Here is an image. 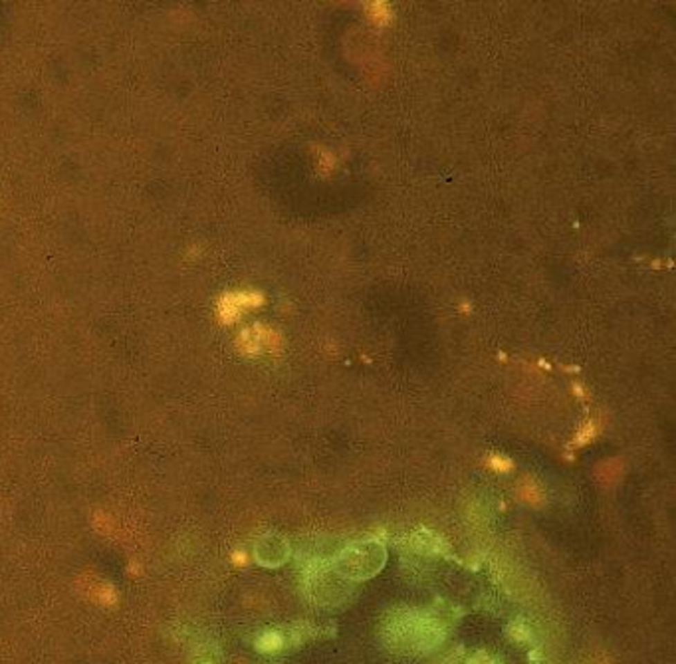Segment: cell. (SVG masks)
Wrapping results in <instances>:
<instances>
[{"label":"cell","instance_id":"6da1fadb","mask_svg":"<svg viewBox=\"0 0 676 664\" xmlns=\"http://www.w3.org/2000/svg\"><path fill=\"white\" fill-rule=\"evenodd\" d=\"M385 549L379 542H357L339 555V573L353 579H367L381 569Z\"/></svg>","mask_w":676,"mask_h":664},{"label":"cell","instance_id":"7a4b0ae2","mask_svg":"<svg viewBox=\"0 0 676 664\" xmlns=\"http://www.w3.org/2000/svg\"><path fill=\"white\" fill-rule=\"evenodd\" d=\"M264 304V295L258 294V292H248V290H242V292H230V294H224L219 299V306H217V313H219V320L222 324H235L236 320H240L246 311L256 310Z\"/></svg>","mask_w":676,"mask_h":664},{"label":"cell","instance_id":"3957f363","mask_svg":"<svg viewBox=\"0 0 676 664\" xmlns=\"http://www.w3.org/2000/svg\"><path fill=\"white\" fill-rule=\"evenodd\" d=\"M280 345L282 338L278 331L262 324L252 325L238 335V347L242 353L258 355L262 351H278Z\"/></svg>","mask_w":676,"mask_h":664},{"label":"cell","instance_id":"277c9868","mask_svg":"<svg viewBox=\"0 0 676 664\" xmlns=\"http://www.w3.org/2000/svg\"><path fill=\"white\" fill-rule=\"evenodd\" d=\"M520 496H522V500L528 502L529 506H540V504H544L545 500L544 490H540V486H538L531 478H526V480L522 482V486H520Z\"/></svg>","mask_w":676,"mask_h":664},{"label":"cell","instance_id":"5b68a950","mask_svg":"<svg viewBox=\"0 0 676 664\" xmlns=\"http://www.w3.org/2000/svg\"><path fill=\"white\" fill-rule=\"evenodd\" d=\"M367 15L375 24H387V22H391V16H393L391 15V6L387 2H383V0L369 2Z\"/></svg>","mask_w":676,"mask_h":664},{"label":"cell","instance_id":"8992f818","mask_svg":"<svg viewBox=\"0 0 676 664\" xmlns=\"http://www.w3.org/2000/svg\"><path fill=\"white\" fill-rule=\"evenodd\" d=\"M258 649L264 650V652H274L282 647V636L278 633H264V635L258 638Z\"/></svg>","mask_w":676,"mask_h":664},{"label":"cell","instance_id":"52a82bcc","mask_svg":"<svg viewBox=\"0 0 676 664\" xmlns=\"http://www.w3.org/2000/svg\"><path fill=\"white\" fill-rule=\"evenodd\" d=\"M488 466H490L492 470H496V472H502V474L514 468L512 460L506 456H490L488 458Z\"/></svg>","mask_w":676,"mask_h":664},{"label":"cell","instance_id":"ba28073f","mask_svg":"<svg viewBox=\"0 0 676 664\" xmlns=\"http://www.w3.org/2000/svg\"><path fill=\"white\" fill-rule=\"evenodd\" d=\"M595 432H597V428H595V423H585L583 427H581V430H579V434H577V443L579 444H587L593 436H595Z\"/></svg>","mask_w":676,"mask_h":664},{"label":"cell","instance_id":"9c48e42d","mask_svg":"<svg viewBox=\"0 0 676 664\" xmlns=\"http://www.w3.org/2000/svg\"><path fill=\"white\" fill-rule=\"evenodd\" d=\"M468 664H492V661H490V656H488V654L480 652V654H476V656H474V658H472Z\"/></svg>","mask_w":676,"mask_h":664}]
</instances>
